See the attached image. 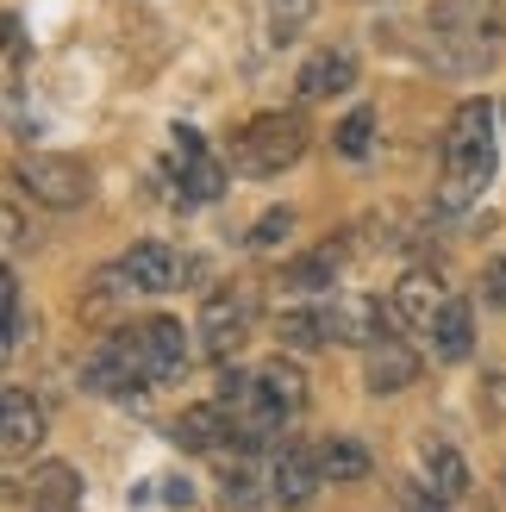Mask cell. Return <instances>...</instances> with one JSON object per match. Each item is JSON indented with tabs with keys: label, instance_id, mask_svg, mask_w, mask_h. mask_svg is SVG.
I'll list each match as a JSON object with an SVG mask.
<instances>
[{
	"label": "cell",
	"instance_id": "1",
	"mask_svg": "<svg viewBox=\"0 0 506 512\" xmlns=\"http://www.w3.org/2000/svg\"><path fill=\"white\" fill-rule=\"evenodd\" d=\"M494 182V107L463 100L444 125V207H469Z\"/></svg>",
	"mask_w": 506,
	"mask_h": 512
},
{
	"label": "cell",
	"instance_id": "2",
	"mask_svg": "<svg viewBox=\"0 0 506 512\" xmlns=\"http://www.w3.org/2000/svg\"><path fill=\"white\" fill-rule=\"evenodd\" d=\"M307 119L300 113H257L244 125V132L232 138V163H238V175H282V169H294L300 157H307Z\"/></svg>",
	"mask_w": 506,
	"mask_h": 512
},
{
	"label": "cell",
	"instance_id": "3",
	"mask_svg": "<svg viewBox=\"0 0 506 512\" xmlns=\"http://www.w3.org/2000/svg\"><path fill=\"white\" fill-rule=\"evenodd\" d=\"M150 381V356H144V338L138 331H113L100 350H88V363H82V388L100 394V400H125V394H138Z\"/></svg>",
	"mask_w": 506,
	"mask_h": 512
},
{
	"label": "cell",
	"instance_id": "4",
	"mask_svg": "<svg viewBox=\"0 0 506 512\" xmlns=\"http://www.w3.org/2000/svg\"><path fill=\"white\" fill-rule=\"evenodd\" d=\"M19 188L32 194V200H44V207L69 213V207H82V200L94 194V169H88L82 157H57V150H38V157H25V163H19Z\"/></svg>",
	"mask_w": 506,
	"mask_h": 512
},
{
	"label": "cell",
	"instance_id": "5",
	"mask_svg": "<svg viewBox=\"0 0 506 512\" xmlns=\"http://www.w3.org/2000/svg\"><path fill=\"white\" fill-rule=\"evenodd\" d=\"M250 325H257V294L250 288H219L207 294V306H200V350L207 356H232L250 344Z\"/></svg>",
	"mask_w": 506,
	"mask_h": 512
},
{
	"label": "cell",
	"instance_id": "6",
	"mask_svg": "<svg viewBox=\"0 0 506 512\" xmlns=\"http://www.w3.org/2000/svg\"><path fill=\"white\" fill-rule=\"evenodd\" d=\"M319 313H325L332 344H357V350H369L375 338H388V331H394V306L382 313V300H369V294H344V300H332V306H319Z\"/></svg>",
	"mask_w": 506,
	"mask_h": 512
},
{
	"label": "cell",
	"instance_id": "7",
	"mask_svg": "<svg viewBox=\"0 0 506 512\" xmlns=\"http://www.w3.org/2000/svg\"><path fill=\"white\" fill-rule=\"evenodd\" d=\"M319 450H307V444H275V456H269V494L282 500V506H307L313 494H319Z\"/></svg>",
	"mask_w": 506,
	"mask_h": 512
},
{
	"label": "cell",
	"instance_id": "8",
	"mask_svg": "<svg viewBox=\"0 0 506 512\" xmlns=\"http://www.w3.org/2000/svg\"><path fill=\"white\" fill-rule=\"evenodd\" d=\"M444 306H450V294H444V281L432 269H407L394 281V319L407 331H425V338H432V325H438Z\"/></svg>",
	"mask_w": 506,
	"mask_h": 512
},
{
	"label": "cell",
	"instance_id": "9",
	"mask_svg": "<svg viewBox=\"0 0 506 512\" xmlns=\"http://www.w3.org/2000/svg\"><path fill=\"white\" fill-rule=\"evenodd\" d=\"M419 381V356H413V344H400L394 331L388 338H375L369 350H363V388L382 400V394H400V388H413Z\"/></svg>",
	"mask_w": 506,
	"mask_h": 512
},
{
	"label": "cell",
	"instance_id": "10",
	"mask_svg": "<svg viewBox=\"0 0 506 512\" xmlns=\"http://www.w3.org/2000/svg\"><path fill=\"white\" fill-rule=\"evenodd\" d=\"M175 182H182V200H219L225 194V163L207 157L200 132H175Z\"/></svg>",
	"mask_w": 506,
	"mask_h": 512
},
{
	"label": "cell",
	"instance_id": "11",
	"mask_svg": "<svg viewBox=\"0 0 506 512\" xmlns=\"http://www.w3.org/2000/svg\"><path fill=\"white\" fill-rule=\"evenodd\" d=\"M350 88H357V57H350V50H338V44L313 50V57L300 63V75H294V94H300V100H338V94H350Z\"/></svg>",
	"mask_w": 506,
	"mask_h": 512
},
{
	"label": "cell",
	"instance_id": "12",
	"mask_svg": "<svg viewBox=\"0 0 506 512\" xmlns=\"http://www.w3.org/2000/svg\"><path fill=\"white\" fill-rule=\"evenodd\" d=\"M419 469H425V488H432L438 500L457 506V500L469 494V463H463V450L450 444V438H438V431H425V438H419Z\"/></svg>",
	"mask_w": 506,
	"mask_h": 512
},
{
	"label": "cell",
	"instance_id": "13",
	"mask_svg": "<svg viewBox=\"0 0 506 512\" xmlns=\"http://www.w3.org/2000/svg\"><path fill=\"white\" fill-rule=\"evenodd\" d=\"M225 438L238 444V425H232V413H225L219 400H207V406H182V419H175V444H182V450H194V456H219Z\"/></svg>",
	"mask_w": 506,
	"mask_h": 512
},
{
	"label": "cell",
	"instance_id": "14",
	"mask_svg": "<svg viewBox=\"0 0 506 512\" xmlns=\"http://www.w3.org/2000/svg\"><path fill=\"white\" fill-rule=\"evenodd\" d=\"M119 269L132 275L138 294H169V288H182V275H188V263H182L169 244H132Z\"/></svg>",
	"mask_w": 506,
	"mask_h": 512
},
{
	"label": "cell",
	"instance_id": "15",
	"mask_svg": "<svg viewBox=\"0 0 506 512\" xmlns=\"http://www.w3.org/2000/svg\"><path fill=\"white\" fill-rule=\"evenodd\" d=\"M138 338H144V356H150V381H175V375L188 369V331L175 325V319L138 325Z\"/></svg>",
	"mask_w": 506,
	"mask_h": 512
},
{
	"label": "cell",
	"instance_id": "16",
	"mask_svg": "<svg viewBox=\"0 0 506 512\" xmlns=\"http://www.w3.org/2000/svg\"><path fill=\"white\" fill-rule=\"evenodd\" d=\"M0 438H7L13 456H25V450L44 444V413H38V400L25 394V388H7V394H0Z\"/></svg>",
	"mask_w": 506,
	"mask_h": 512
},
{
	"label": "cell",
	"instance_id": "17",
	"mask_svg": "<svg viewBox=\"0 0 506 512\" xmlns=\"http://www.w3.org/2000/svg\"><path fill=\"white\" fill-rule=\"evenodd\" d=\"M32 512H82V475L69 463H38L32 469Z\"/></svg>",
	"mask_w": 506,
	"mask_h": 512
},
{
	"label": "cell",
	"instance_id": "18",
	"mask_svg": "<svg viewBox=\"0 0 506 512\" xmlns=\"http://www.w3.org/2000/svg\"><path fill=\"white\" fill-rule=\"evenodd\" d=\"M432 350L444 356V363H463V356L475 350V313H469V300H450L438 325H432Z\"/></svg>",
	"mask_w": 506,
	"mask_h": 512
},
{
	"label": "cell",
	"instance_id": "19",
	"mask_svg": "<svg viewBox=\"0 0 506 512\" xmlns=\"http://www.w3.org/2000/svg\"><path fill=\"white\" fill-rule=\"evenodd\" d=\"M257 381L269 388V400L282 406L288 419L300 413V406H307V375H300V363H294V356H269V363L257 369Z\"/></svg>",
	"mask_w": 506,
	"mask_h": 512
},
{
	"label": "cell",
	"instance_id": "20",
	"mask_svg": "<svg viewBox=\"0 0 506 512\" xmlns=\"http://www.w3.org/2000/svg\"><path fill=\"white\" fill-rule=\"evenodd\" d=\"M338 281V250L325 244V250H313V256H294V263L282 269V288H294V294H325Z\"/></svg>",
	"mask_w": 506,
	"mask_h": 512
},
{
	"label": "cell",
	"instance_id": "21",
	"mask_svg": "<svg viewBox=\"0 0 506 512\" xmlns=\"http://www.w3.org/2000/svg\"><path fill=\"white\" fill-rule=\"evenodd\" d=\"M319 475L325 481H363L369 475V450L357 438H325L319 444Z\"/></svg>",
	"mask_w": 506,
	"mask_h": 512
},
{
	"label": "cell",
	"instance_id": "22",
	"mask_svg": "<svg viewBox=\"0 0 506 512\" xmlns=\"http://www.w3.org/2000/svg\"><path fill=\"white\" fill-rule=\"evenodd\" d=\"M263 13H269V38L275 44H294L300 25L313 19V0H263Z\"/></svg>",
	"mask_w": 506,
	"mask_h": 512
},
{
	"label": "cell",
	"instance_id": "23",
	"mask_svg": "<svg viewBox=\"0 0 506 512\" xmlns=\"http://www.w3.org/2000/svg\"><path fill=\"white\" fill-rule=\"evenodd\" d=\"M282 344H288V350H319V344H332L325 313H282Z\"/></svg>",
	"mask_w": 506,
	"mask_h": 512
},
{
	"label": "cell",
	"instance_id": "24",
	"mask_svg": "<svg viewBox=\"0 0 506 512\" xmlns=\"http://www.w3.org/2000/svg\"><path fill=\"white\" fill-rule=\"evenodd\" d=\"M0 313H7V350H19L32 338V319H25V300H19V275L7 269L0 275Z\"/></svg>",
	"mask_w": 506,
	"mask_h": 512
},
{
	"label": "cell",
	"instance_id": "25",
	"mask_svg": "<svg viewBox=\"0 0 506 512\" xmlns=\"http://www.w3.org/2000/svg\"><path fill=\"white\" fill-rule=\"evenodd\" d=\"M369 132H375V113H369V107H357V113H350L332 138H338L344 157H369Z\"/></svg>",
	"mask_w": 506,
	"mask_h": 512
},
{
	"label": "cell",
	"instance_id": "26",
	"mask_svg": "<svg viewBox=\"0 0 506 512\" xmlns=\"http://www.w3.org/2000/svg\"><path fill=\"white\" fill-rule=\"evenodd\" d=\"M288 232H294V213H288V207H275V213H263L257 225H250V250H275Z\"/></svg>",
	"mask_w": 506,
	"mask_h": 512
},
{
	"label": "cell",
	"instance_id": "27",
	"mask_svg": "<svg viewBox=\"0 0 506 512\" xmlns=\"http://www.w3.org/2000/svg\"><path fill=\"white\" fill-rule=\"evenodd\" d=\"M482 300L506 306V256H488V263H482Z\"/></svg>",
	"mask_w": 506,
	"mask_h": 512
},
{
	"label": "cell",
	"instance_id": "28",
	"mask_svg": "<svg viewBox=\"0 0 506 512\" xmlns=\"http://www.w3.org/2000/svg\"><path fill=\"white\" fill-rule=\"evenodd\" d=\"M482 406L494 419H506V369H494V375H482Z\"/></svg>",
	"mask_w": 506,
	"mask_h": 512
},
{
	"label": "cell",
	"instance_id": "29",
	"mask_svg": "<svg viewBox=\"0 0 506 512\" xmlns=\"http://www.w3.org/2000/svg\"><path fill=\"white\" fill-rule=\"evenodd\" d=\"M163 500H169V506H188V500H194V488H188V481H175V475H169V481H163Z\"/></svg>",
	"mask_w": 506,
	"mask_h": 512
},
{
	"label": "cell",
	"instance_id": "30",
	"mask_svg": "<svg viewBox=\"0 0 506 512\" xmlns=\"http://www.w3.org/2000/svg\"><path fill=\"white\" fill-rule=\"evenodd\" d=\"M413 512H450V500H438V494H413Z\"/></svg>",
	"mask_w": 506,
	"mask_h": 512
}]
</instances>
